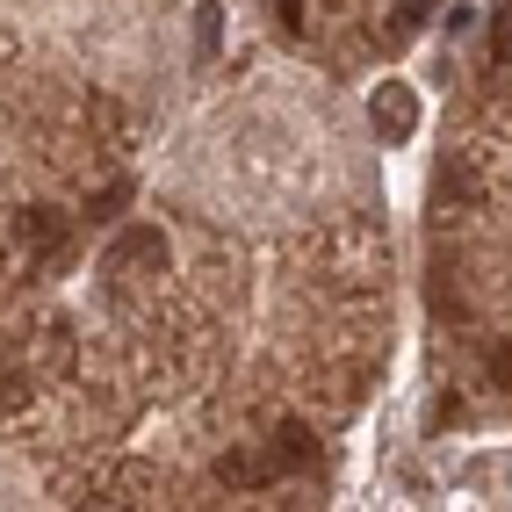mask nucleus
I'll use <instances>...</instances> for the list:
<instances>
[{
	"label": "nucleus",
	"instance_id": "8",
	"mask_svg": "<svg viewBox=\"0 0 512 512\" xmlns=\"http://www.w3.org/2000/svg\"><path fill=\"white\" fill-rule=\"evenodd\" d=\"M123 202H130V188H123V181H116V188H101V195H94V202H87V217H94V224H109V217H116V210H123Z\"/></svg>",
	"mask_w": 512,
	"mask_h": 512
},
{
	"label": "nucleus",
	"instance_id": "6",
	"mask_svg": "<svg viewBox=\"0 0 512 512\" xmlns=\"http://www.w3.org/2000/svg\"><path fill=\"white\" fill-rule=\"evenodd\" d=\"M217 44H224V8H217V0H202V15H195V51L210 58Z\"/></svg>",
	"mask_w": 512,
	"mask_h": 512
},
{
	"label": "nucleus",
	"instance_id": "1",
	"mask_svg": "<svg viewBox=\"0 0 512 512\" xmlns=\"http://www.w3.org/2000/svg\"><path fill=\"white\" fill-rule=\"evenodd\" d=\"M368 123H375V138L404 145V138H412V123H419V94L404 87V80H383L375 101H368Z\"/></svg>",
	"mask_w": 512,
	"mask_h": 512
},
{
	"label": "nucleus",
	"instance_id": "9",
	"mask_svg": "<svg viewBox=\"0 0 512 512\" xmlns=\"http://www.w3.org/2000/svg\"><path fill=\"white\" fill-rule=\"evenodd\" d=\"M491 383L512 390V339H498V347H491Z\"/></svg>",
	"mask_w": 512,
	"mask_h": 512
},
{
	"label": "nucleus",
	"instance_id": "7",
	"mask_svg": "<svg viewBox=\"0 0 512 512\" xmlns=\"http://www.w3.org/2000/svg\"><path fill=\"white\" fill-rule=\"evenodd\" d=\"M491 58H505V65H512V0L491 15Z\"/></svg>",
	"mask_w": 512,
	"mask_h": 512
},
{
	"label": "nucleus",
	"instance_id": "2",
	"mask_svg": "<svg viewBox=\"0 0 512 512\" xmlns=\"http://www.w3.org/2000/svg\"><path fill=\"white\" fill-rule=\"evenodd\" d=\"M15 231H22V246H58V238H65V210H44V202H37V210L15 217Z\"/></svg>",
	"mask_w": 512,
	"mask_h": 512
},
{
	"label": "nucleus",
	"instance_id": "10",
	"mask_svg": "<svg viewBox=\"0 0 512 512\" xmlns=\"http://www.w3.org/2000/svg\"><path fill=\"white\" fill-rule=\"evenodd\" d=\"M419 22H426V8H419V0H404V8H397V22H390V29H397V44H404V37H412V29H419Z\"/></svg>",
	"mask_w": 512,
	"mask_h": 512
},
{
	"label": "nucleus",
	"instance_id": "5",
	"mask_svg": "<svg viewBox=\"0 0 512 512\" xmlns=\"http://www.w3.org/2000/svg\"><path fill=\"white\" fill-rule=\"evenodd\" d=\"M224 484H267V476H275V462H267V455H224Z\"/></svg>",
	"mask_w": 512,
	"mask_h": 512
},
{
	"label": "nucleus",
	"instance_id": "4",
	"mask_svg": "<svg viewBox=\"0 0 512 512\" xmlns=\"http://www.w3.org/2000/svg\"><path fill=\"white\" fill-rule=\"evenodd\" d=\"M275 462H289V469H311V462H318V440H311V426H296V419H289V426L275 433Z\"/></svg>",
	"mask_w": 512,
	"mask_h": 512
},
{
	"label": "nucleus",
	"instance_id": "3",
	"mask_svg": "<svg viewBox=\"0 0 512 512\" xmlns=\"http://www.w3.org/2000/svg\"><path fill=\"white\" fill-rule=\"evenodd\" d=\"M159 260H166V238H159V231H145V224H138V231H123L116 267H159Z\"/></svg>",
	"mask_w": 512,
	"mask_h": 512
}]
</instances>
